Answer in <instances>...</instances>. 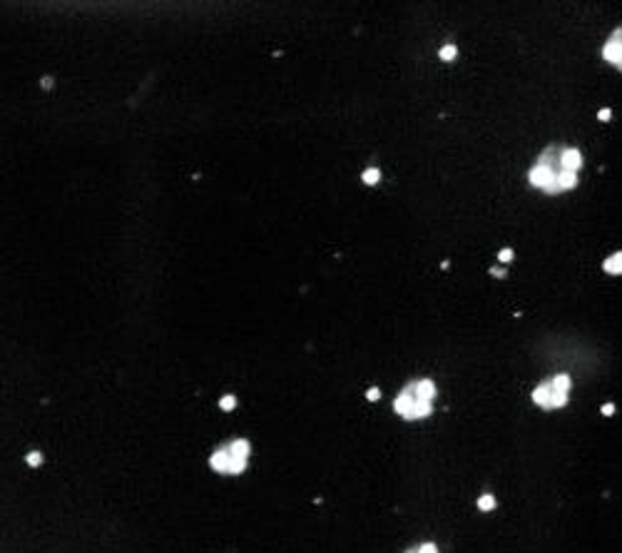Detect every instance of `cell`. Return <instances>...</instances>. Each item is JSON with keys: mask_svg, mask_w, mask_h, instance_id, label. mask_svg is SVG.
<instances>
[{"mask_svg": "<svg viewBox=\"0 0 622 553\" xmlns=\"http://www.w3.org/2000/svg\"><path fill=\"white\" fill-rule=\"evenodd\" d=\"M366 396H369V399H371V401H376V399H378V396H381V391H378V389H376V386H373V389H369V391H366Z\"/></svg>", "mask_w": 622, "mask_h": 553, "instance_id": "14", "label": "cell"}, {"mask_svg": "<svg viewBox=\"0 0 622 553\" xmlns=\"http://www.w3.org/2000/svg\"><path fill=\"white\" fill-rule=\"evenodd\" d=\"M602 269L607 272V274H622V252H615V255H610L605 262H602Z\"/></svg>", "mask_w": 622, "mask_h": 553, "instance_id": "6", "label": "cell"}, {"mask_svg": "<svg viewBox=\"0 0 622 553\" xmlns=\"http://www.w3.org/2000/svg\"><path fill=\"white\" fill-rule=\"evenodd\" d=\"M209 464H212V468H217L219 473H229V464H232V449L227 446V449L214 451V454H212V459H209Z\"/></svg>", "mask_w": 622, "mask_h": 553, "instance_id": "5", "label": "cell"}, {"mask_svg": "<svg viewBox=\"0 0 622 553\" xmlns=\"http://www.w3.org/2000/svg\"><path fill=\"white\" fill-rule=\"evenodd\" d=\"M433 394H436V386L428 379H418V382L408 384L398 399H396V411L403 416V419H421L426 414H431V401H433Z\"/></svg>", "mask_w": 622, "mask_h": 553, "instance_id": "2", "label": "cell"}, {"mask_svg": "<svg viewBox=\"0 0 622 553\" xmlns=\"http://www.w3.org/2000/svg\"><path fill=\"white\" fill-rule=\"evenodd\" d=\"M28 464H30V466H40V464H42V456L38 454V451L28 454Z\"/></svg>", "mask_w": 622, "mask_h": 553, "instance_id": "12", "label": "cell"}, {"mask_svg": "<svg viewBox=\"0 0 622 553\" xmlns=\"http://www.w3.org/2000/svg\"><path fill=\"white\" fill-rule=\"evenodd\" d=\"M219 406H222L224 411H229V409H234V406H237V399H234L232 394H227V396H222V399H219Z\"/></svg>", "mask_w": 622, "mask_h": 553, "instance_id": "10", "label": "cell"}, {"mask_svg": "<svg viewBox=\"0 0 622 553\" xmlns=\"http://www.w3.org/2000/svg\"><path fill=\"white\" fill-rule=\"evenodd\" d=\"M416 553H438V548H436L433 543H423V546L416 548Z\"/></svg>", "mask_w": 622, "mask_h": 553, "instance_id": "13", "label": "cell"}, {"mask_svg": "<svg viewBox=\"0 0 622 553\" xmlns=\"http://www.w3.org/2000/svg\"><path fill=\"white\" fill-rule=\"evenodd\" d=\"M568 391H570V377L555 374L550 382H542L533 391V401L542 409H560L568 404Z\"/></svg>", "mask_w": 622, "mask_h": 553, "instance_id": "3", "label": "cell"}, {"mask_svg": "<svg viewBox=\"0 0 622 553\" xmlns=\"http://www.w3.org/2000/svg\"><path fill=\"white\" fill-rule=\"evenodd\" d=\"M493 506H496V499H493L491 494H483V496L478 499V509L480 511H491Z\"/></svg>", "mask_w": 622, "mask_h": 553, "instance_id": "9", "label": "cell"}, {"mask_svg": "<svg viewBox=\"0 0 622 553\" xmlns=\"http://www.w3.org/2000/svg\"><path fill=\"white\" fill-rule=\"evenodd\" d=\"M498 257H500V262H510V259H513V252H510V250H503Z\"/></svg>", "mask_w": 622, "mask_h": 553, "instance_id": "15", "label": "cell"}, {"mask_svg": "<svg viewBox=\"0 0 622 553\" xmlns=\"http://www.w3.org/2000/svg\"><path fill=\"white\" fill-rule=\"evenodd\" d=\"M602 57H605L612 68H617V70L622 73V25L610 33L607 43H605V47H602Z\"/></svg>", "mask_w": 622, "mask_h": 553, "instance_id": "4", "label": "cell"}, {"mask_svg": "<svg viewBox=\"0 0 622 553\" xmlns=\"http://www.w3.org/2000/svg\"><path fill=\"white\" fill-rule=\"evenodd\" d=\"M582 167V155L578 147L568 145H550L540 152L535 165L530 167L528 177L530 185L547 195H560L578 185V172Z\"/></svg>", "mask_w": 622, "mask_h": 553, "instance_id": "1", "label": "cell"}, {"mask_svg": "<svg viewBox=\"0 0 622 553\" xmlns=\"http://www.w3.org/2000/svg\"><path fill=\"white\" fill-rule=\"evenodd\" d=\"M441 57H443V60H453V57H456V45H446V47H441Z\"/></svg>", "mask_w": 622, "mask_h": 553, "instance_id": "11", "label": "cell"}, {"mask_svg": "<svg viewBox=\"0 0 622 553\" xmlns=\"http://www.w3.org/2000/svg\"><path fill=\"white\" fill-rule=\"evenodd\" d=\"M408 553H416V551H408Z\"/></svg>", "mask_w": 622, "mask_h": 553, "instance_id": "17", "label": "cell"}, {"mask_svg": "<svg viewBox=\"0 0 622 553\" xmlns=\"http://www.w3.org/2000/svg\"><path fill=\"white\" fill-rule=\"evenodd\" d=\"M229 449H232V451H234L237 456H244V459L249 456V444L244 441V439H237V441H232V444H229Z\"/></svg>", "mask_w": 622, "mask_h": 553, "instance_id": "7", "label": "cell"}, {"mask_svg": "<svg viewBox=\"0 0 622 553\" xmlns=\"http://www.w3.org/2000/svg\"><path fill=\"white\" fill-rule=\"evenodd\" d=\"M52 85V78H42V87H50Z\"/></svg>", "mask_w": 622, "mask_h": 553, "instance_id": "16", "label": "cell"}, {"mask_svg": "<svg viewBox=\"0 0 622 553\" xmlns=\"http://www.w3.org/2000/svg\"><path fill=\"white\" fill-rule=\"evenodd\" d=\"M361 179H364L366 185H376V182L381 179V172L376 170V167H369V170H366V172H364V174H361Z\"/></svg>", "mask_w": 622, "mask_h": 553, "instance_id": "8", "label": "cell"}]
</instances>
